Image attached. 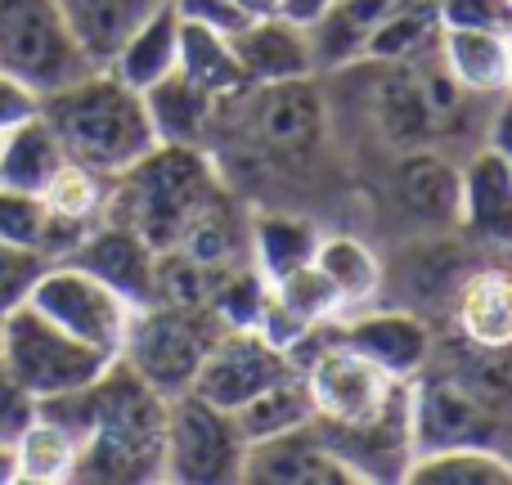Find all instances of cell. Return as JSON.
Masks as SVG:
<instances>
[{"label": "cell", "instance_id": "obj_11", "mask_svg": "<svg viewBox=\"0 0 512 485\" xmlns=\"http://www.w3.org/2000/svg\"><path fill=\"white\" fill-rule=\"evenodd\" d=\"M283 373H292L288 351L261 337L256 328H225L212 342V351L203 355L194 373V396H203L216 409H243L256 391H265L270 382H279Z\"/></svg>", "mask_w": 512, "mask_h": 485}, {"label": "cell", "instance_id": "obj_9", "mask_svg": "<svg viewBox=\"0 0 512 485\" xmlns=\"http://www.w3.org/2000/svg\"><path fill=\"white\" fill-rule=\"evenodd\" d=\"M315 432L324 436V445L337 454V463L346 468L351 481L364 485H391L405 481L409 463H414V382H400V391L391 396L387 409H378L373 418L360 423H319Z\"/></svg>", "mask_w": 512, "mask_h": 485}, {"label": "cell", "instance_id": "obj_37", "mask_svg": "<svg viewBox=\"0 0 512 485\" xmlns=\"http://www.w3.org/2000/svg\"><path fill=\"white\" fill-rule=\"evenodd\" d=\"M0 243H18V247H36L45 243V207L36 194L0 185Z\"/></svg>", "mask_w": 512, "mask_h": 485}, {"label": "cell", "instance_id": "obj_6", "mask_svg": "<svg viewBox=\"0 0 512 485\" xmlns=\"http://www.w3.org/2000/svg\"><path fill=\"white\" fill-rule=\"evenodd\" d=\"M95 68L99 63L72 36L59 0H0V72L45 99Z\"/></svg>", "mask_w": 512, "mask_h": 485}, {"label": "cell", "instance_id": "obj_25", "mask_svg": "<svg viewBox=\"0 0 512 485\" xmlns=\"http://www.w3.org/2000/svg\"><path fill=\"white\" fill-rule=\"evenodd\" d=\"M248 225H252V216H243L239 207H234L230 189H225V194L216 198L203 216H194V225L176 239V252H185L189 261H198L203 270L230 274V270H239V265H252Z\"/></svg>", "mask_w": 512, "mask_h": 485}, {"label": "cell", "instance_id": "obj_23", "mask_svg": "<svg viewBox=\"0 0 512 485\" xmlns=\"http://www.w3.org/2000/svg\"><path fill=\"white\" fill-rule=\"evenodd\" d=\"M176 54H180V18H176V9H171V0H162L140 27L117 45V54L104 68L113 72L122 86L144 95L149 86H158L162 77L176 72Z\"/></svg>", "mask_w": 512, "mask_h": 485}, {"label": "cell", "instance_id": "obj_42", "mask_svg": "<svg viewBox=\"0 0 512 485\" xmlns=\"http://www.w3.org/2000/svg\"><path fill=\"white\" fill-rule=\"evenodd\" d=\"M36 113H41V95H36L32 86H23L18 77L0 72V135L23 126V122H32Z\"/></svg>", "mask_w": 512, "mask_h": 485}, {"label": "cell", "instance_id": "obj_36", "mask_svg": "<svg viewBox=\"0 0 512 485\" xmlns=\"http://www.w3.org/2000/svg\"><path fill=\"white\" fill-rule=\"evenodd\" d=\"M225 274L216 270H203L198 261H189L185 252L167 247L158 252V301L162 306H185V310H212V297H216V283Z\"/></svg>", "mask_w": 512, "mask_h": 485}, {"label": "cell", "instance_id": "obj_50", "mask_svg": "<svg viewBox=\"0 0 512 485\" xmlns=\"http://www.w3.org/2000/svg\"><path fill=\"white\" fill-rule=\"evenodd\" d=\"M0 319H5V315H0Z\"/></svg>", "mask_w": 512, "mask_h": 485}, {"label": "cell", "instance_id": "obj_8", "mask_svg": "<svg viewBox=\"0 0 512 485\" xmlns=\"http://www.w3.org/2000/svg\"><path fill=\"white\" fill-rule=\"evenodd\" d=\"M27 306L41 310L45 319L72 333L77 342H86L90 351L117 360L126 342V324H131L135 306H126L108 283H99L95 274H86L72 261H50L41 270V279L27 292Z\"/></svg>", "mask_w": 512, "mask_h": 485}, {"label": "cell", "instance_id": "obj_20", "mask_svg": "<svg viewBox=\"0 0 512 485\" xmlns=\"http://www.w3.org/2000/svg\"><path fill=\"white\" fill-rule=\"evenodd\" d=\"M409 5H418V0H333V9L306 27L310 50H315V68L319 72H342V68L364 63V45H369V36Z\"/></svg>", "mask_w": 512, "mask_h": 485}, {"label": "cell", "instance_id": "obj_32", "mask_svg": "<svg viewBox=\"0 0 512 485\" xmlns=\"http://www.w3.org/2000/svg\"><path fill=\"white\" fill-rule=\"evenodd\" d=\"M176 72H185L194 86H203L212 99H234L239 90H248V77L239 68L234 41L225 32L198 23H180V54H176Z\"/></svg>", "mask_w": 512, "mask_h": 485}, {"label": "cell", "instance_id": "obj_49", "mask_svg": "<svg viewBox=\"0 0 512 485\" xmlns=\"http://www.w3.org/2000/svg\"><path fill=\"white\" fill-rule=\"evenodd\" d=\"M508 5H512V0H508Z\"/></svg>", "mask_w": 512, "mask_h": 485}, {"label": "cell", "instance_id": "obj_47", "mask_svg": "<svg viewBox=\"0 0 512 485\" xmlns=\"http://www.w3.org/2000/svg\"><path fill=\"white\" fill-rule=\"evenodd\" d=\"M504 41H508V54H512V18H508V27H504Z\"/></svg>", "mask_w": 512, "mask_h": 485}, {"label": "cell", "instance_id": "obj_1", "mask_svg": "<svg viewBox=\"0 0 512 485\" xmlns=\"http://www.w3.org/2000/svg\"><path fill=\"white\" fill-rule=\"evenodd\" d=\"M41 414L77 432L81 459L77 481H113L140 485L162 481V445H167V409L171 400L153 391L140 373L113 360L90 387L72 396L41 400Z\"/></svg>", "mask_w": 512, "mask_h": 485}, {"label": "cell", "instance_id": "obj_45", "mask_svg": "<svg viewBox=\"0 0 512 485\" xmlns=\"http://www.w3.org/2000/svg\"><path fill=\"white\" fill-rule=\"evenodd\" d=\"M0 485H14V445L0 441Z\"/></svg>", "mask_w": 512, "mask_h": 485}, {"label": "cell", "instance_id": "obj_7", "mask_svg": "<svg viewBox=\"0 0 512 485\" xmlns=\"http://www.w3.org/2000/svg\"><path fill=\"white\" fill-rule=\"evenodd\" d=\"M243 441L230 409L207 405L185 391L171 396L167 445H162V481L171 485H234L243 472Z\"/></svg>", "mask_w": 512, "mask_h": 485}, {"label": "cell", "instance_id": "obj_34", "mask_svg": "<svg viewBox=\"0 0 512 485\" xmlns=\"http://www.w3.org/2000/svg\"><path fill=\"white\" fill-rule=\"evenodd\" d=\"M454 355L441 373H450L477 405H486L495 418L512 414V346H472L454 337Z\"/></svg>", "mask_w": 512, "mask_h": 485}, {"label": "cell", "instance_id": "obj_4", "mask_svg": "<svg viewBox=\"0 0 512 485\" xmlns=\"http://www.w3.org/2000/svg\"><path fill=\"white\" fill-rule=\"evenodd\" d=\"M0 364L41 405V400L72 396V391L90 387L113 360L90 351L86 342L63 333L54 319H45L41 310H32L23 301L0 319Z\"/></svg>", "mask_w": 512, "mask_h": 485}, {"label": "cell", "instance_id": "obj_46", "mask_svg": "<svg viewBox=\"0 0 512 485\" xmlns=\"http://www.w3.org/2000/svg\"><path fill=\"white\" fill-rule=\"evenodd\" d=\"M248 14H274V0H239Z\"/></svg>", "mask_w": 512, "mask_h": 485}, {"label": "cell", "instance_id": "obj_21", "mask_svg": "<svg viewBox=\"0 0 512 485\" xmlns=\"http://www.w3.org/2000/svg\"><path fill=\"white\" fill-rule=\"evenodd\" d=\"M382 77L373 86V126L396 153L405 149H432L436 144V122L432 108L423 99L414 68L409 63H378Z\"/></svg>", "mask_w": 512, "mask_h": 485}, {"label": "cell", "instance_id": "obj_22", "mask_svg": "<svg viewBox=\"0 0 512 485\" xmlns=\"http://www.w3.org/2000/svg\"><path fill=\"white\" fill-rule=\"evenodd\" d=\"M436 54H441L450 77L459 81L468 95L499 99L508 90L512 54H508L504 32H490V27H441Z\"/></svg>", "mask_w": 512, "mask_h": 485}, {"label": "cell", "instance_id": "obj_35", "mask_svg": "<svg viewBox=\"0 0 512 485\" xmlns=\"http://www.w3.org/2000/svg\"><path fill=\"white\" fill-rule=\"evenodd\" d=\"M436 36H441V18H436L432 0H418V5L400 9L396 18L378 27L364 45V63H409L423 50H432Z\"/></svg>", "mask_w": 512, "mask_h": 485}, {"label": "cell", "instance_id": "obj_10", "mask_svg": "<svg viewBox=\"0 0 512 485\" xmlns=\"http://www.w3.org/2000/svg\"><path fill=\"white\" fill-rule=\"evenodd\" d=\"M248 104L252 144L274 162H301L324 144V95L315 77L270 81V86L239 90Z\"/></svg>", "mask_w": 512, "mask_h": 485}, {"label": "cell", "instance_id": "obj_26", "mask_svg": "<svg viewBox=\"0 0 512 485\" xmlns=\"http://www.w3.org/2000/svg\"><path fill=\"white\" fill-rule=\"evenodd\" d=\"M81 441L63 423L36 409V418L14 436V481L23 485H68L77 481Z\"/></svg>", "mask_w": 512, "mask_h": 485}, {"label": "cell", "instance_id": "obj_41", "mask_svg": "<svg viewBox=\"0 0 512 485\" xmlns=\"http://www.w3.org/2000/svg\"><path fill=\"white\" fill-rule=\"evenodd\" d=\"M36 418V400L14 382V373L0 364V441L14 445V436Z\"/></svg>", "mask_w": 512, "mask_h": 485}, {"label": "cell", "instance_id": "obj_38", "mask_svg": "<svg viewBox=\"0 0 512 485\" xmlns=\"http://www.w3.org/2000/svg\"><path fill=\"white\" fill-rule=\"evenodd\" d=\"M45 265L50 261H45V252H36V247L0 243V315H9L14 306H23Z\"/></svg>", "mask_w": 512, "mask_h": 485}, {"label": "cell", "instance_id": "obj_5", "mask_svg": "<svg viewBox=\"0 0 512 485\" xmlns=\"http://www.w3.org/2000/svg\"><path fill=\"white\" fill-rule=\"evenodd\" d=\"M225 333V324L212 310H185V306H140L126 324V342L117 360L131 373H140L162 396H185L194 387V373L212 342Z\"/></svg>", "mask_w": 512, "mask_h": 485}, {"label": "cell", "instance_id": "obj_2", "mask_svg": "<svg viewBox=\"0 0 512 485\" xmlns=\"http://www.w3.org/2000/svg\"><path fill=\"white\" fill-rule=\"evenodd\" d=\"M221 194L225 180L203 144H153L140 162L108 180L104 221L126 225L153 252H167Z\"/></svg>", "mask_w": 512, "mask_h": 485}, {"label": "cell", "instance_id": "obj_27", "mask_svg": "<svg viewBox=\"0 0 512 485\" xmlns=\"http://www.w3.org/2000/svg\"><path fill=\"white\" fill-rule=\"evenodd\" d=\"M315 270L328 279V288L342 301V315L364 310L382 292V261L364 239L355 234H324L315 247Z\"/></svg>", "mask_w": 512, "mask_h": 485}, {"label": "cell", "instance_id": "obj_48", "mask_svg": "<svg viewBox=\"0 0 512 485\" xmlns=\"http://www.w3.org/2000/svg\"><path fill=\"white\" fill-rule=\"evenodd\" d=\"M504 95H512V77H508V90H504Z\"/></svg>", "mask_w": 512, "mask_h": 485}, {"label": "cell", "instance_id": "obj_15", "mask_svg": "<svg viewBox=\"0 0 512 485\" xmlns=\"http://www.w3.org/2000/svg\"><path fill=\"white\" fill-rule=\"evenodd\" d=\"M239 481H248V485H351L346 468L337 463V454L315 432V423L248 441Z\"/></svg>", "mask_w": 512, "mask_h": 485}, {"label": "cell", "instance_id": "obj_33", "mask_svg": "<svg viewBox=\"0 0 512 485\" xmlns=\"http://www.w3.org/2000/svg\"><path fill=\"white\" fill-rule=\"evenodd\" d=\"M234 423H239L243 441H261V436H279V432H292V427L315 423V400H310L301 369L283 373L279 382L256 391L248 405L234 409Z\"/></svg>", "mask_w": 512, "mask_h": 485}, {"label": "cell", "instance_id": "obj_40", "mask_svg": "<svg viewBox=\"0 0 512 485\" xmlns=\"http://www.w3.org/2000/svg\"><path fill=\"white\" fill-rule=\"evenodd\" d=\"M171 9H176L180 23L212 27V32H225V36H234L252 18L239 0H171Z\"/></svg>", "mask_w": 512, "mask_h": 485}, {"label": "cell", "instance_id": "obj_16", "mask_svg": "<svg viewBox=\"0 0 512 485\" xmlns=\"http://www.w3.org/2000/svg\"><path fill=\"white\" fill-rule=\"evenodd\" d=\"M230 41H234V54H239V68L248 77V86L319 77L310 32L283 14H252Z\"/></svg>", "mask_w": 512, "mask_h": 485}, {"label": "cell", "instance_id": "obj_13", "mask_svg": "<svg viewBox=\"0 0 512 485\" xmlns=\"http://www.w3.org/2000/svg\"><path fill=\"white\" fill-rule=\"evenodd\" d=\"M495 418L486 405L468 396L450 373L427 364L414 378V445L423 450H445V445H495Z\"/></svg>", "mask_w": 512, "mask_h": 485}, {"label": "cell", "instance_id": "obj_29", "mask_svg": "<svg viewBox=\"0 0 512 485\" xmlns=\"http://www.w3.org/2000/svg\"><path fill=\"white\" fill-rule=\"evenodd\" d=\"M158 5L162 0H59L72 36H77L81 50H86L99 68L113 59L117 45H122Z\"/></svg>", "mask_w": 512, "mask_h": 485}, {"label": "cell", "instance_id": "obj_18", "mask_svg": "<svg viewBox=\"0 0 512 485\" xmlns=\"http://www.w3.org/2000/svg\"><path fill=\"white\" fill-rule=\"evenodd\" d=\"M459 162L432 149H405L391 171V189H396L400 212L418 216L432 230H450L459 225Z\"/></svg>", "mask_w": 512, "mask_h": 485}, {"label": "cell", "instance_id": "obj_14", "mask_svg": "<svg viewBox=\"0 0 512 485\" xmlns=\"http://www.w3.org/2000/svg\"><path fill=\"white\" fill-rule=\"evenodd\" d=\"M63 261L95 274L99 283H108V288L135 310L158 301V252H153L140 234L126 230V225H113V221L90 225V230L81 234V243L72 247Z\"/></svg>", "mask_w": 512, "mask_h": 485}, {"label": "cell", "instance_id": "obj_30", "mask_svg": "<svg viewBox=\"0 0 512 485\" xmlns=\"http://www.w3.org/2000/svg\"><path fill=\"white\" fill-rule=\"evenodd\" d=\"M63 162H68V153H63L59 135L50 131V122L41 113L32 122L0 135V185H9V189L41 194Z\"/></svg>", "mask_w": 512, "mask_h": 485}, {"label": "cell", "instance_id": "obj_19", "mask_svg": "<svg viewBox=\"0 0 512 485\" xmlns=\"http://www.w3.org/2000/svg\"><path fill=\"white\" fill-rule=\"evenodd\" d=\"M454 337L472 346H512V270L477 265L459 279L450 297Z\"/></svg>", "mask_w": 512, "mask_h": 485}, {"label": "cell", "instance_id": "obj_17", "mask_svg": "<svg viewBox=\"0 0 512 485\" xmlns=\"http://www.w3.org/2000/svg\"><path fill=\"white\" fill-rule=\"evenodd\" d=\"M459 225L468 239L495 252H512V171L490 144H481L459 167Z\"/></svg>", "mask_w": 512, "mask_h": 485}, {"label": "cell", "instance_id": "obj_39", "mask_svg": "<svg viewBox=\"0 0 512 485\" xmlns=\"http://www.w3.org/2000/svg\"><path fill=\"white\" fill-rule=\"evenodd\" d=\"M441 27H490V32H504L512 5L508 0H432Z\"/></svg>", "mask_w": 512, "mask_h": 485}, {"label": "cell", "instance_id": "obj_44", "mask_svg": "<svg viewBox=\"0 0 512 485\" xmlns=\"http://www.w3.org/2000/svg\"><path fill=\"white\" fill-rule=\"evenodd\" d=\"M328 9H333V0H274V14L292 18V23L310 27L315 18H324Z\"/></svg>", "mask_w": 512, "mask_h": 485}, {"label": "cell", "instance_id": "obj_12", "mask_svg": "<svg viewBox=\"0 0 512 485\" xmlns=\"http://www.w3.org/2000/svg\"><path fill=\"white\" fill-rule=\"evenodd\" d=\"M337 337L351 351H360L364 360H373L382 373H391L396 382H414L436 355L432 328L414 310H396V306L351 310V315L337 319Z\"/></svg>", "mask_w": 512, "mask_h": 485}, {"label": "cell", "instance_id": "obj_31", "mask_svg": "<svg viewBox=\"0 0 512 485\" xmlns=\"http://www.w3.org/2000/svg\"><path fill=\"white\" fill-rule=\"evenodd\" d=\"M409 485H512V454L499 445H445L414 454Z\"/></svg>", "mask_w": 512, "mask_h": 485}, {"label": "cell", "instance_id": "obj_28", "mask_svg": "<svg viewBox=\"0 0 512 485\" xmlns=\"http://www.w3.org/2000/svg\"><path fill=\"white\" fill-rule=\"evenodd\" d=\"M324 234L306 221V216H270L256 212L248 225V256L252 270L261 274L265 283H279L288 274H297L301 265L315 261V247Z\"/></svg>", "mask_w": 512, "mask_h": 485}, {"label": "cell", "instance_id": "obj_3", "mask_svg": "<svg viewBox=\"0 0 512 485\" xmlns=\"http://www.w3.org/2000/svg\"><path fill=\"white\" fill-rule=\"evenodd\" d=\"M41 117L59 135L68 162L113 180L153 149V126L140 90L122 86L108 68L86 72L81 81L41 99Z\"/></svg>", "mask_w": 512, "mask_h": 485}, {"label": "cell", "instance_id": "obj_24", "mask_svg": "<svg viewBox=\"0 0 512 485\" xmlns=\"http://www.w3.org/2000/svg\"><path fill=\"white\" fill-rule=\"evenodd\" d=\"M144 113H149V126H153V140L158 144H203V135L212 131V117H216V104L203 86L185 77V72H171L162 77L158 86L144 90Z\"/></svg>", "mask_w": 512, "mask_h": 485}, {"label": "cell", "instance_id": "obj_43", "mask_svg": "<svg viewBox=\"0 0 512 485\" xmlns=\"http://www.w3.org/2000/svg\"><path fill=\"white\" fill-rule=\"evenodd\" d=\"M486 144L504 158V167L512 171V95H499L495 108H490V122H486Z\"/></svg>", "mask_w": 512, "mask_h": 485}]
</instances>
